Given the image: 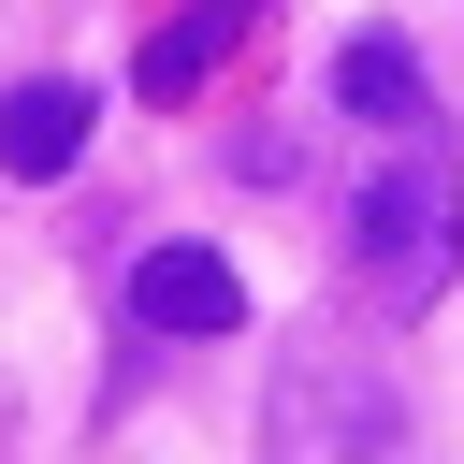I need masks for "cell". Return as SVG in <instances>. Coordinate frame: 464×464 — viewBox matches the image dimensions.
Masks as SVG:
<instances>
[{
    "label": "cell",
    "mask_w": 464,
    "mask_h": 464,
    "mask_svg": "<svg viewBox=\"0 0 464 464\" xmlns=\"http://www.w3.org/2000/svg\"><path fill=\"white\" fill-rule=\"evenodd\" d=\"M87 116H102V102H87L72 72H29V87H0V174H14V188L72 174V160H87Z\"/></svg>",
    "instance_id": "cell-4"
},
{
    "label": "cell",
    "mask_w": 464,
    "mask_h": 464,
    "mask_svg": "<svg viewBox=\"0 0 464 464\" xmlns=\"http://www.w3.org/2000/svg\"><path fill=\"white\" fill-rule=\"evenodd\" d=\"M261 450L276 464H420V420H406L392 348H348V334L290 348L276 362V406H261Z\"/></svg>",
    "instance_id": "cell-2"
},
{
    "label": "cell",
    "mask_w": 464,
    "mask_h": 464,
    "mask_svg": "<svg viewBox=\"0 0 464 464\" xmlns=\"http://www.w3.org/2000/svg\"><path fill=\"white\" fill-rule=\"evenodd\" d=\"M348 276H362L377 319H420V304L464 276V160H450L435 130L392 145V160L348 188Z\"/></svg>",
    "instance_id": "cell-1"
},
{
    "label": "cell",
    "mask_w": 464,
    "mask_h": 464,
    "mask_svg": "<svg viewBox=\"0 0 464 464\" xmlns=\"http://www.w3.org/2000/svg\"><path fill=\"white\" fill-rule=\"evenodd\" d=\"M130 319H145V334H232V319H246V276H232L218 246H145V261H130Z\"/></svg>",
    "instance_id": "cell-3"
},
{
    "label": "cell",
    "mask_w": 464,
    "mask_h": 464,
    "mask_svg": "<svg viewBox=\"0 0 464 464\" xmlns=\"http://www.w3.org/2000/svg\"><path fill=\"white\" fill-rule=\"evenodd\" d=\"M246 29H261V0H188L174 29H145L130 87H145V102H203V72H218V58H232Z\"/></svg>",
    "instance_id": "cell-5"
},
{
    "label": "cell",
    "mask_w": 464,
    "mask_h": 464,
    "mask_svg": "<svg viewBox=\"0 0 464 464\" xmlns=\"http://www.w3.org/2000/svg\"><path fill=\"white\" fill-rule=\"evenodd\" d=\"M334 102H348L362 130H392V145H420V130H435V102H420V58H406L392 29H362V44L334 58Z\"/></svg>",
    "instance_id": "cell-6"
}]
</instances>
